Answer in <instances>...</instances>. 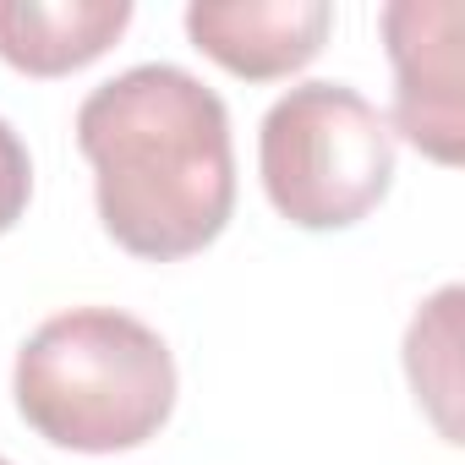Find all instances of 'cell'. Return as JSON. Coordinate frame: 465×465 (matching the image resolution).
Masks as SVG:
<instances>
[{"mask_svg": "<svg viewBox=\"0 0 465 465\" xmlns=\"http://www.w3.org/2000/svg\"><path fill=\"white\" fill-rule=\"evenodd\" d=\"M23 421L72 454H121L175 411L170 345L121 307H72L39 323L12 372Z\"/></svg>", "mask_w": 465, "mask_h": 465, "instance_id": "obj_2", "label": "cell"}, {"mask_svg": "<svg viewBox=\"0 0 465 465\" xmlns=\"http://www.w3.org/2000/svg\"><path fill=\"white\" fill-rule=\"evenodd\" d=\"M77 148L110 242L132 258H192L236 213L230 110L186 66L148 61L99 83L77 110Z\"/></svg>", "mask_w": 465, "mask_h": 465, "instance_id": "obj_1", "label": "cell"}, {"mask_svg": "<svg viewBox=\"0 0 465 465\" xmlns=\"http://www.w3.org/2000/svg\"><path fill=\"white\" fill-rule=\"evenodd\" d=\"M258 170L280 219L296 230H345L394 186L389 115L345 83H302L269 104Z\"/></svg>", "mask_w": 465, "mask_h": 465, "instance_id": "obj_3", "label": "cell"}, {"mask_svg": "<svg viewBox=\"0 0 465 465\" xmlns=\"http://www.w3.org/2000/svg\"><path fill=\"white\" fill-rule=\"evenodd\" d=\"M28 197H34V159L12 132V121L0 115V236L28 213Z\"/></svg>", "mask_w": 465, "mask_h": 465, "instance_id": "obj_8", "label": "cell"}, {"mask_svg": "<svg viewBox=\"0 0 465 465\" xmlns=\"http://www.w3.org/2000/svg\"><path fill=\"white\" fill-rule=\"evenodd\" d=\"M132 23V0H0V61L66 77L99 61Z\"/></svg>", "mask_w": 465, "mask_h": 465, "instance_id": "obj_6", "label": "cell"}, {"mask_svg": "<svg viewBox=\"0 0 465 465\" xmlns=\"http://www.w3.org/2000/svg\"><path fill=\"white\" fill-rule=\"evenodd\" d=\"M383 45L394 66V121L416 153L438 164L465 159L460 94V6L454 0H394L383 6Z\"/></svg>", "mask_w": 465, "mask_h": 465, "instance_id": "obj_4", "label": "cell"}, {"mask_svg": "<svg viewBox=\"0 0 465 465\" xmlns=\"http://www.w3.org/2000/svg\"><path fill=\"white\" fill-rule=\"evenodd\" d=\"M460 285H443L405 329V372L427 416L449 443H460Z\"/></svg>", "mask_w": 465, "mask_h": 465, "instance_id": "obj_7", "label": "cell"}, {"mask_svg": "<svg viewBox=\"0 0 465 465\" xmlns=\"http://www.w3.org/2000/svg\"><path fill=\"white\" fill-rule=\"evenodd\" d=\"M334 28L323 0H192V45L247 83H274L302 72Z\"/></svg>", "mask_w": 465, "mask_h": 465, "instance_id": "obj_5", "label": "cell"}, {"mask_svg": "<svg viewBox=\"0 0 465 465\" xmlns=\"http://www.w3.org/2000/svg\"><path fill=\"white\" fill-rule=\"evenodd\" d=\"M0 465H12V460H0Z\"/></svg>", "mask_w": 465, "mask_h": 465, "instance_id": "obj_9", "label": "cell"}]
</instances>
